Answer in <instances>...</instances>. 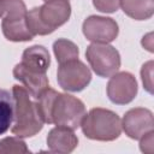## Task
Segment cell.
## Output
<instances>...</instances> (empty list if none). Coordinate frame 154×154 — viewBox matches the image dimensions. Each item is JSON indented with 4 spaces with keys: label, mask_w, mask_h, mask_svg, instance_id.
Listing matches in <instances>:
<instances>
[{
    "label": "cell",
    "mask_w": 154,
    "mask_h": 154,
    "mask_svg": "<svg viewBox=\"0 0 154 154\" xmlns=\"http://www.w3.org/2000/svg\"><path fill=\"white\" fill-rule=\"evenodd\" d=\"M13 119L11 132L20 138L32 137L43 128V120L38 113L36 102L30 99L29 91L18 84L12 87Z\"/></svg>",
    "instance_id": "obj_1"
},
{
    "label": "cell",
    "mask_w": 154,
    "mask_h": 154,
    "mask_svg": "<svg viewBox=\"0 0 154 154\" xmlns=\"http://www.w3.org/2000/svg\"><path fill=\"white\" fill-rule=\"evenodd\" d=\"M71 16L69 0H47L42 6L31 8L26 13V26L35 37L52 34L64 25Z\"/></svg>",
    "instance_id": "obj_2"
},
{
    "label": "cell",
    "mask_w": 154,
    "mask_h": 154,
    "mask_svg": "<svg viewBox=\"0 0 154 154\" xmlns=\"http://www.w3.org/2000/svg\"><path fill=\"white\" fill-rule=\"evenodd\" d=\"M83 135L94 141L109 142L122 134V120L117 113L107 108H91L81 123Z\"/></svg>",
    "instance_id": "obj_3"
},
{
    "label": "cell",
    "mask_w": 154,
    "mask_h": 154,
    "mask_svg": "<svg viewBox=\"0 0 154 154\" xmlns=\"http://www.w3.org/2000/svg\"><path fill=\"white\" fill-rule=\"evenodd\" d=\"M85 114L87 111L83 101L73 95L58 93L53 100L51 118L52 124H55L57 126L76 130L81 126Z\"/></svg>",
    "instance_id": "obj_4"
},
{
    "label": "cell",
    "mask_w": 154,
    "mask_h": 154,
    "mask_svg": "<svg viewBox=\"0 0 154 154\" xmlns=\"http://www.w3.org/2000/svg\"><path fill=\"white\" fill-rule=\"evenodd\" d=\"M85 58L93 71L102 78L111 77L120 67V54L108 43L91 42L87 47Z\"/></svg>",
    "instance_id": "obj_5"
},
{
    "label": "cell",
    "mask_w": 154,
    "mask_h": 154,
    "mask_svg": "<svg viewBox=\"0 0 154 154\" xmlns=\"http://www.w3.org/2000/svg\"><path fill=\"white\" fill-rule=\"evenodd\" d=\"M57 81L63 90L78 93L89 85L91 81V72L83 61L79 59H73L59 64Z\"/></svg>",
    "instance_id": "obj_6"
},
{
    "label": "cell",
    "mask_w": 154,
    "mask_h": 154,
    "mask_svg": "<svg viewBox=\"0 0 154 154\" xmlns=\"http://www.w3.org/2000/svg\"><path fill=\"white\" fill-rule=\"evenodd\" d=\"M85 38L93 43H109L119 34V26L113 18L102 16H89L82 24Z\"/></svg>",
    "instance_id": "obj_7"
},
{
    "label": "cell",
    "mask_w": 154,
    "mask_h": 154,
    "mask_svg": "<svg viewBox=\"0 0 154 154\" xmlns=\"http://www.w3.org/2000/svg\"><path fill=\"white\" fill-rule=\"evenodd\" d=\"M107 96L116 105H128L137 95L138 85L135 76L128 71L116 72L107 83Z\"/></svg>",
    "instance_id": "obj_8"
},
{
    "label": "cell",
    "mask_w": 154,
    "mask_h": 154,
    "mask_svg": "<svg viewBox=\"0 0 154 154\" xmlns=\"http://www.w3.org/2000/svg\"><path fill=\"white\" fill-rule=\"evenodd\" d=\"M122 130L132 140H140L147 132L154 130V119L150 109L135 107L129 109L122 120Z\"/></svg>",
    "instance_id": "obj_9"
},
{
    "label": "cell",
    "mask_w": 154,
    "mask_h": 154,
    "mask_svg": "<svg viewBox=\"0 0 154 154\" xmlns=\"http://www.w3.org/2000/svg\"><path fill=\"white\" fill-rule=\"evenodd\" d=\"M78 146V137L73 130L55 126L47 135V147L52 153L69 154Z\"/></svg>",
    "instance_id": "obj_10"
},
{
    "label": "cell",
    "mask_w": 154,
    "mask_h": 154,
    "mask_svg": "<svg viewBox=\"0 0 154 154\" xmlns=\"http://www.w3.org/2000/svg\"><path fill=\"white\" fill-rule=\"evenodd\" d=\"M28 13V12H26ZM26 13L5 16L1 20V30L4 36L12 42H26L34 38L26 26Z\"/></svg>",
    "instance_id": "obj_11"
},
{
    "label": "cell",
    "mask_w": 154,
    "mask_h": 154,
    "mask_svg": "<svg viewBox=\"0 0 154 154\" xmlns=\"http://www.w3.org/2000/svg\"><path fill=\"white\" fill-rule=\"evenodd\" d=\"M19 64L30 72L47 73L51 65V57L45 46L34 45L23 52L22 61Z\"/></svg>",
    "instance_id": "obj_12"
},
{
    "label": "cell",
    "mask_w": 154,
    "mask_h": 154,
    "mask_svg": "<svg viewBox=\"0 0 154 154\" xmlns=\"http://www.w3.org/2000/svg\"><path fill=\"white\" fill-rule=\"evenodd\" d=\"M13 77L19 81L25 89L29 91L30 96L34 99H37L38 95L49 87V81L47 77V73H35L25 70L20 64H17L13 67Z\"/></svg>",
    "instance_id": "obj_13"
},
{
    "label": "cell",
    "mask_w": 154,
    "mask_h": 154,
    "mask_svg": "<svg viewBox=\"0 0 154 154\" xmlns=\"http://www.w3.org/2000/svg\"><path fill=\"white\" fill-rule=\"evenodd\" d=\"M123 12L135 20H147L154 14V0H120Z\"/></svg>",
    "instance_id": "obj_14"
},
{
    "label": "cell",
    "mask_w": 154,
    "mask_h": 154,
    "mask_svg": "<svg viewBox=\"0 0 154 154\" xmlns=\"http://www.w3.org/2000/svg\"><path fill=\"white\" fill-rule=\"evenodd\" d=\"M13 120V96L12 94L0 88V135L5 134Z\"/></svg>",
    "instance_id": "obj_15"
},
{
    "label": "cell",
    "mask_w": 154,
    "mask_h": 154,
    "mask_svg": "<svg viewBox=\"0 0 154 154\" xmlns=\"http://www.w3.org/2000/svg\"><path fill=\"white\" fill-rule=\"evenodd\" d=\"M53 52L59 64L66 63L69 60L78 59V55H79V49L77 45L67 38H58L57 41H54Z\"/></svg>",
    "instance_id": "obj_16"
},
{
    "label": "cell",
    "mask_w": 154,
    "mask_h": 154,
    "mask_svg": "<svg viewBox=\"0 0 154 154\" xmlns=\"http://www.w3.org/2000/svg\"><path fill=\"white\" fill-rule=\"evenodd\" d=\"M30 153L26 143L20 137H5L0 140V154H26Z\"/></svg>",
    "instance_id": "obj_17"
},
{
    "label": "cell",
    "mask_w": 154,
    "mask_h": 154,
    "mask_svg": "<svg viewBox=\"0 0 154 154\" xmlns=\"http://www.w3.org/2000/svg\"><path fill=\"white\" fill-rule=\"evenodd\" d=\"M26 6L23 0H0V17L25 14Z\"/></svg>",
    "instance_id": "obj_18"
},
{
    "label": "cell",
    "mask_w": 154,
    "mask_h": 154,
    "mask_svg": "<svg viewBox=\"0 0 154 154\" xmlns=\"http://www.w3.org/2000/svg\"><path fill=\"white\" fill-rule=\"evenodd\" d=\"M153 67H154V63L153 60H149L146 64H143L141 69V78H142L143 88L149 94H153Z\"/></svg>",
    "instance_id": "obj_19"
},
{
    "label": "cell",
    "mask_w": 154,
    "mask_h": 154,
    "mask_svg": "<svg viewBox=\"0 0 154 154\" xmlns=\"http://www.w3.org/2000/svg\"><path fill=\"white\" fill-rule=\"evenodd\" d=\"M94 7L103 13H114L120 6V0H93Z\"/></svg>",
    "instance_id": "obj_20"
},
{
    "label": "cell",
    "mask_w": 154,
    "mask_h": 154,
    "mask_svg": "<svg viewBox=\"0 0 154 154\" xmlns=\"http://www.w3.org/2000/svg\"><path fill=\"white\" fill-rule=\"evenodd\" d=\"M140 148L143 153H148V154H152L153 150H154V130L147 132L146 135H143L141 138H140Z\"/></svg>",
    "instance_id": "obj_21"
},
{
    "label": "cell",
    "mask_w": 154,
    "mask_h": 154,
    "mask_svg": "<svg viewBox=\"0 0 154 154\" xmlns=\"http://www.w3.org/2000/svg\"><path fill=\"white\" fill-rule=\"evenodd\" d=\"M43 1H47V0H43Z\"/></svg>",
    "instance_id": "obj_22"
}]
</instances>
